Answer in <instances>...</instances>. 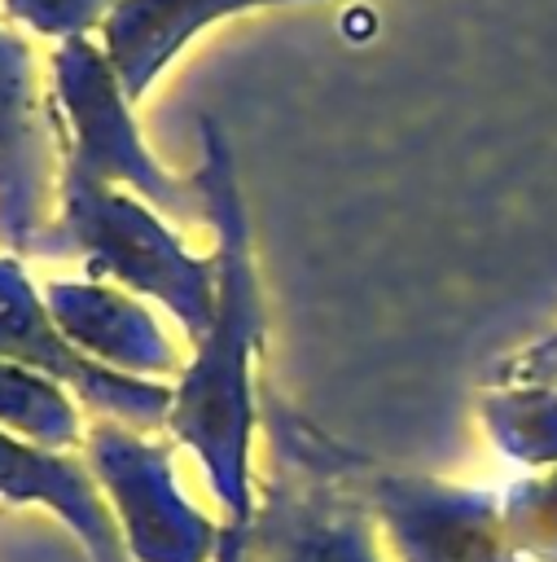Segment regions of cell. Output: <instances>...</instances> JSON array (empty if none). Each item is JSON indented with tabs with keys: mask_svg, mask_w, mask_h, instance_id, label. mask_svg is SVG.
Wrapping results in <instances>:
<instances>
[{
	"mask_svg": "<svg viewBox=\"0 0 557 562\" xmlns=\"http://www.w3.org/2000/svg\"><path fill=\"white\" fill-rule=\"evenodd\" d=\"M44 307L57 321V329L70 342H79V351L105 347V356L114 364H127V373H140V369L171 373L175 369V351L162 342L158 325H149L132 299H118V294L92 290V285H48Z\"/></svg>",
	"mask_w": 557,
	"mask_h": 562,
	"instance_id": "obj_8",
	"label": "cell"
},
{
	"mask_svg": "<svg viewBox=\"0 0 557 562\" xmlns=\"http://www.w3.org/2000/svg\"><path fill=\"white\" fill-rule=\"evenodd\" d=\"M259 4L285 0H118L105 13V57L127 101H136L162 75V66L211 22Z\"/></svg>",
	"mask_w": 557,
	"mask_h": 562,
	"instance_id": "obj_6",
	"label": "cell"
},
{
	"mask_svg": "<svg viewBox=\"0 0 557 562\" xmlns=\"http://www.w3.org/2000/svg\"><path fill=\"white\" fill-rule=\"evenodd\" d=\"M382 514L390 518L395 540H443L421 562H513L496 536V514L487 496L434 492L421 483H382Z\"/></svg>",
	"mask_w": 557,
	"mask_h": 562,
	"instance_id": "obj_7",
	"label": "cell"
},
{
	"mask_svg": "<svg viewBox=\"0 0 557 562\" xmlns=\"http://www.w3.org/2000/svg\"><path fill=\"white\" fill-rule=\"evenodd\" d=\"M4 4H9V13L26 18L31 26L61 35V31H79V26H88L101 9H114L118 0H4Z\"/></svg>",
	"mask_w": 557,
	"mask_h": 562,
	"instance_id": "obj_10",
	"label": "cell"
},
{
	"mask_svg": "<svg viewBox=\"0 0 557 562\" xmlns=\"http://www.w3.org/2000/svg\"><path fill=\"white\" fill-rule=\"evenodd\" d=\"M259 562H373L360 518L342 514L338 501L294 496L272 487L263 509V536H254Z\"/></svg>",
	"mask_w": 557,
	"mask_h": 562,
	"instance_id": "obj_9",
	"label": "cell"
},
{
	"mask_svg": "<svg viewBox=\"0 0 557 562\" xmlns=\"http://www.w3.org/2000/svg\"><path fill=\"white\" fill-rule=\"evenodd\" d=\"M61 202H66L61 224L44 228L31 241V255H79L88 259L92 272H110L132 290L158 294L184 321L193 342L206 338L219 290L215 263L189 259L171 237V228H162L145 206L114 193L105 180L79 171L75 162L66 167Z\"/></svg>",
	"mask_w": 557,
	"mask_h": 562,
	"instance_id": "obj_2",
	"label": "cell"
},
{
	"mask_svg": "<svg viewBox=\"0 0 557 562\" xmlns=\"http://www.w3.org/2000/svg\"><path fill=\"white\" fill-rule=\"evenodd\" d=\"M202 198L211 206V220L219 228V290H215V321L206 338L197 342V360L189 364V378L180 395L171 400V435L180 443H193L197 457L211 470V483L219 501L228 505L232 522L250 518V347L259 334V299H254V272H250V246H246V211L232 189L228 149L219 145L211 119H206V176Z\"/></svg>",
	"mask_w": 557,
	"mask_h": 562,
	"instance_id": "obj_1",
	"label": "cell"
},
{
	"mask_svg": "<svg viewBox=\"0 0 557 562\" xmlns=\"http://www.w3.org/2000/svg\"><path fill=\"white\" fill-rule=\"evenodd\" d=\"M53 127L31 83V48L0 31V241L31 250L44 233Z\"/></svg>",
	"mask_w": 557,
	"mask_h": 562,
	"instance_id": "obj_5",
	"label": "cell"
},
{
	"mask_svg": "<svg viewBox=\"0 0 557 562\" xmlns=\"http://www.w3.org/2000/svg\"><path fill=\"white\" fill-rule=\"evenodd\" d=\"M0 360L48 373L57 382H70L92 408L114 413L132 426H158L171 413V395L132 378H118V369H105L88 360L48 316L44 299L26 285L22 268L13 259H0Z\"/></svg>",
	"mask_w": 557,
	"mask_h": 562,
	"instance_id": "obj_4",
	"label": "cell"
},
{
	"mask_svg": "<svg viewBox=\"0 0 557 562\" xmlns=\"http://www.w3.org/2000/svg\"><path fill=\"white\" fill-rule=\"evenodd\" d=\"M53 79L57 92L66 101V110L75 114V136H79V154L70 158L79 171L96 176V180H123L132 189H140L145 198H154L162 211L189 215V184L162 176L154 167V158H145L132 123H127V92H118V75L110 66L105 53H96L88 40L70 35L66 48L53 61Z\"/></svg>",
	"mask_w": 557,
	"mask_h": 562,
	"instance_id": "obj_3",
	"label": "cell"
}]
</instances>
